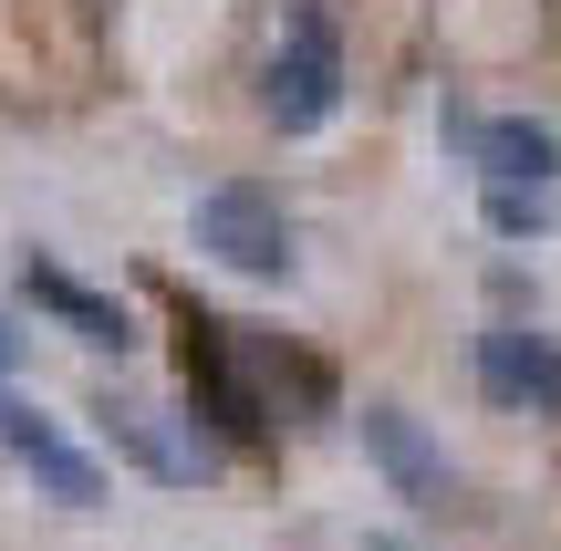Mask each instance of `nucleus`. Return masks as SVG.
I'll list each match as a JSON object with an SVG mask.
<instances>
[{"label":"nucleus","mask_w":561,"mask_h":551,"mask_svg":"<svg viewBox=\"0 0 561 551\" xmlns=\"http://www.w3.org/2000/svg\"><path fill=\"white\" fill-rule=\"evenodd\" d=\"M178 333H187V395H198V416L229 437V448H261L271 437V395H261V375H250V333L240 323H219V312H198V302H178Z\"/></svg>","instance_id":"1"},{"label":"nucleus","mask_w":561,"mask_h":551,"mask_svg":"<svg viewBox=\"0 0 561 551\" xmlns=\"http://www.w3.org/2000/svg\"><path fill=\"white\" fill-rule=\"evenodd\" d=\"M343 104V32L322 0H301L291 21H280V53H271V83H261V115L280 136H322Z\"/></svg>","instance_id":"2"},{"label":"nucleus","mask_w":561,"mask_h":551,"mask_svg":"<svg viewBox=\"0 0 561 551\" xmlns=\"http://www.w3.org/2000/svg\"><path fill=\"white\" fill-rule=\"evenodd\" d=\"M198 250L208 261H229V271H250V282H291V208H280V187L261 177H229V187H208L198 198Z\"/></svg>","instance_id":"3"},{"label":"nucleus","mask_w":561,"mask_h":551,"mask_svg":"<svg viewBox=\"0 0 561 551\" xmlns=\"http://www.w3.org/2000/svg\"><path fill=\"white\" fill-rule=\"evenodd\" d=\"M447 136L468 146V167L489 187H551L561 177V136L530 125V115H468V104H447Z\"/></svg>","instance_id":"4"},{"label":"nucleus","mask_w":561,"mask_h":551,"mask_svg":"<svg viewBox=\"0 0 561 551\" xmlns=\"http://www.w3.org/2000/svg\"><path fill=\"white\" fill-rule=\"evenodd\" d=\"M479 386H489V406L561 416V344H551V333H520V323L479 333Z\"/></svg>","instance_id":"5"},{"label":"nucleus","mask_w":561,"mask_h":551,"mask_svg":"<svg viewBox=\"0 0 561 551\" xmlns=\"http://www.w3.org/2000/svg\"><path fill=\"white\" fill-rule=\"evenodd\" d=\"M0 448H11L21 469H32L42 490L62 500V510H94V500H104V469H94V458H83V448H73V437H62L42 406H0Z\"/></svg>","instance_id":"6"},{"label":"nucleus","mask_w":561,"mask_h":551,"mask_svg":"<svg viewBox=\"0 0 561 551\" xmlns=\"http://www.w3.org/2000/svg\"><path fill=\"white\" fill-rule=\"evenodd\" d=\"M364 458L396 479V500H416V510H447V448H437V437H426L405 406H364Z\"/></svg>","instance_id":"7"},{"label":"nucleus","mask_w":561,"mask_h":551,"mask_svg":"<svg viewBox=\"0 0 561 551\" xmlns=\"http://www.w3.org/2000/svg\"><path fill=\"white\" fill-rule=\"evenodd\" d=\"M21 291H32V302L53 312V323L73 333V344H94V354H125V344H136V323H125V302H104V291H83L73 271H62V261H42V250L21 261Z\"/></svg>","instance_id":"8"},{"label":"nucleus","mask_w":561,"mask_h":551,"mask_svg":"<svg viewBox=\"0 0 561 551\" xmlns=\"http://www.w3.org/2000/svg\"><path fill=\"white\" fill-rule=\"evenodd\" d=\"M94 416H104V437H115V448L136 458L146 479H167V490H178V479L198 469V458H187V448H178V437H167V427H157V416H146V406H115V395H104Z\"/></svg>","instance_id":"9"},{"label":"nucleus","mask_w":561,"mask_h":551,"mask_svg":"<svg viewBox=\"0 0 561 551\" xmlns=\"http://www.w3.org/2000/svg\"><path fill=\"white\" fill-rule=\"evenodd\" d=\"M541 219H551V208H541V187H489V229H500V240H530Z\"/></svg>","instance_id":"10"},{"label":"nucleus","mask_w":561,"mask_h":551,"mask_svg":"<svg viewBox=\"0 0 561 551\" xmlns=\"http://www.w3.org/2000/svg\"><path fill=\"white\" fill-rule=\"evenodd\" d=\"M11 365H21V333H11V323H0V375H11Z\"/></svg>","instance_id":"11"}]
</instances>
